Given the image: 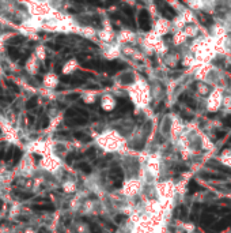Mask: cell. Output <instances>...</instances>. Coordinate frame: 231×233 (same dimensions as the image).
<instances>
[{
  "label": "cell",
  "mask_w": 231,
  "mask_h": 233,
  "mask_svg": "<svg viewBox=\"0 0 231 233\" xmlns=\"http://www.w3.org/2000/svg\"><path fill=\"white\" fill-rule=\"evenodd\" d=\"M0 132H2V131H0Z\"/></svg>",
  "instance_id": "74e56055"
},
{
  "label": "cell",
  "mask_w": 231,
  "mask_h": 233,
  "mask_svg": "<svg viewBox=\"0 0 231 233\" xmlns=\"http://www.w3.org/2000/svg\"><path fill=\"white\" fill-rule=\"evenodd\" d=\"M120 82H121L122 85H129L133 82V76H132V74H125V75H122L120 78Z\"/></svg>",
  "instance_id": "7c38bea8"
},
{
  "label": "cell",
  "mask_w": 231,
  "mask_h": 233,
  "mask_svg": "<svg viewBox=\"0 0 231 233\" xmlns=\"http://www.w3.org/2000/svg\"><path fill=\"white\" fill-rule=\"evenodd\" d=\"M78 168H79L80 170H83L84 173H90V172H91V168H90L87 164H84V162H82V164H79V165H78Z\"/></svg>",
  "instance_id": "ffe728a7"
},
{
  "label": "cell",
  "mask_w": 231,
  "mask_h": 233,
  "mask_svg": "<svg viewBox=\"0 0 231 233\" xmlns=\"http://www.w3.org/2000/svg\"><path fill=\"white\" fill-rule=\"evenodd\" d=\"M203 179H207V180H224V176H219V175H201Z\"/></svg>",
  "instance_id": "2e32d148"
},
{
  "label": "cell",
  "mask_w": 231,
  "mask_h": 233,
  "mask_svg": "<svg viewBox=\"0 0 231 233\" xmlns=\"http://www.w3.org/2000/svg\"><path fill=\"white\" fill-rule=\"evenodd\" d=\"M49 47L53 48V49H60V45H52V44H49Z\"/></svg>",
  "instance_id": "1f68e13d"
},
{
  "label": "cell",
  "mask_w": 231,
  "mask_h": 233,
  "mask_svg": "<svg viewBox=\"0 0 231 233\" xmlns=\"http://www.w3.org/2000/svg\"><path fill=\"white\" fill-rule=\"evenodd\" d=\"M180 100H181V101H184V102H186V105H188V106H191V108H193V109L196 108V102L193 101V100H191V98H188L186 96H185V94H182V96L180 97Z\"/></svg>",
  "instance_id": "4fadbf2b"
},
{
  "label": "cell",
  "mask_w": 231,
  "mask_h": 233,
  "mask_svg": "<svg viewBox=\"0 0 231 233\" xmlns=\"http://www.w3.org/2000/svg\"><path fill=\"white\" fill-rule=\"evenodd\" d=\"M215 222V215L213 214H209V213H204L203 215H201V226L204 228H208L209 225H212Z\"/></svg>",
  "instance_id": "277c9868"
},
{
  "label": "cell",
  "mask_w": 231,
  "mask_h": 233,
  "mask_svg": "<svg viewBox=\"0 0 231 233\" xmlns=\"http://www.w3.org/2000/svg\"><path fill=\"white\" fill-rule=\"evenodd\" d=\"M93 233H102V232L99 230V229H97L95 226H94V230H93Z\"/></svg>",
  "instance_id": "e575fe53"
},
{
  "label": "cell",
  "mask_w": 231,
  "mask_h": 233,
  "mask_svg": "<svg viewBox=\"0 0 231 233\" xmlns=\"http://www.w3.org/2000/svg\"><path fill=\"white\" fill-rule=\"evenodd\" d=\"M65 124H67L68 127L84 125V124H87V119H86V117H73L72 120H65Z\"/></svg>",
  "instance_id": "ba28073f"
},
{
  "label": "cell",
  "mask_w": 231,
  "mask_h": 233,
  "mask_svg": "<svg viewBox=\"0 0 231 233\" xmlns=\"http://www.w3.org/2000/svg\"><path fill=\"white\" fill-rule=\"evenodd\" d=\"M160 12H162V15L164 16V18H167V19H171L173 16L175 15V11L173 10V8L169 6L167 3H163L162 4V10H160Z\"/></svg>",
  "instance_id": "8992f818"
},
{
  "label": "cell",
  "mask_w": 231,
  "mask_h": 233,
  "mask_svg": "<svg viewBox=\"0 0 231 233\" xmlns=\"http://www.w3.org/2000/svg\"><path fill=\"white\" fill-rule=\"evenodd\" d=\"M24 41V38L22 36H16V37H14V38H11L10 41H8V44H11V45H15V44H19V42H23ZM10 45V47H11Z\"/></svg>",
  "instance_id": "e0dca14e"
},
{
  "label": "cell",
  "mask_w": 231,
  "mask_h": 233,
  "mask_svg": "<svg viewBox=\"0 0 231 233\" xmlns=\"http://www.w3.org/2000/svg\"><path fill=\"white\" fill-rule=\"evenodd\" d=\"M27 119H29V123H30V124H33V121H34V117H33L31 114H29Z\"/></svg>",
  "instance_id": "4dcf8cb0"
},
{
  "label": "cell",
  "mask_w": 231,
  "mask_h": 233,
  "mask_svg": "<svg viewBox=\"0 0 231 233\" xmlns=\"http://www.w3.org/2000/svg\"><path fill=\"white\" fill-rule=\"evenodd\" d=\"M73 158H75V154H69L68 157H67V162H68V164H71Z\"/></svg>",
  "instance_id": "f1b7e54d"
},
{
  "label": "cell",
  "mask_w": 231,
  "mask_h": 233,
  "mask_svg": "<svg viewBox=\"0 0 231 233\" xmlns=\"http://www.w3.org/2000/svg\"><path fill=\"white\" fill-rule=\"evenodd\" d=\"M14 151H15V147L14 146H11L10 149H8V151H7V154L4 155V159H6V161H10V159L14 157Z\"/></svg>",
  "instance_id": "d6986e66"
},
{
  "label": "cell",
  "mask_w": 231,
  "mask_h": 233,
  "mask_svg": "<svg viewBox=\"0 0 231 233\" xmlns=\"http://www.w3.org/2000/svg\"><path fill=\"white\" fill-rule=\"evenodd\" d=\"M199 19L201 20V23L203 25H205V26H211V22H212V18L209 15H207V14H200L199 15Z\"/></svg>",
  "instance_id": "30bf717a"
},
{
  "label": "cell",
  "mask_w": 231,
  "mask_h": 233,
  "mask_svg": "<svg viewBox=\"0 0 231 233\" xmlns=\"http://www.w3.org/2000/svg\"><path fill=\"white\" fill-rule=\"evenodd\" d=\"M115 109H117V112H121V113L128 112V110L132 109V104L128 100H120L118 98V105Z\"/></svg>",
  "instance_id": "5b68a950"
},
{
  "label": "cell",
  "mask_w": 231,
  "mask_h": 233,
  "mask_svg": "<svg viewBox=\"0 0 231 233\" xmlns=\"http://www.w3.org/2000/svg\"><path fill=\"white\" fill-rule=\"evenodd\" d=\"M226 136V131H218L216 132V138L220 139V138H224Z\"/></svg>",
  "instance_id": "484cf974"
},
{
  "label": "cell",
  "mask_w": 231,
  "mask_h": 233,
  "mask_svg": "<svg viewBox=\"0 0 231 233\" xmlns=\"http://www.w3.org/2000/svg\"><path fill=\"white\" fill-rule=\"evenodd\" d=\"M18 195H19L20 199H29L31 196V194H24V192H23V194H22V192H18Z\"/></svg>",
  "instance_id": "cb8c5ba5"
},
{
  "label": "cell",
  "mask_w": 231,
  "mask_h": 233,
  "mask_svg": "<svg viewBox=\"0 0 231 233\" xmlns=\"http://www.w3.org/2000/svg\"><path fill=\"white\" fill-rule=\"evenodd\" d=\"M230 225H231V215L226 217V218H223V219H220L219 222H216L212 226V229H213V232H215V233H219L222 230H224V229H227Z\"/></svg>",
  "instance_id": "3957f363"
},
{
  "label": "cell",
  "mask_w": 231,
  "mask_h": 233,
  "mask_svg": "<svg viewBox=\"0 0 231 233\" xmlns=\"http://www.w3.org/2000/svg\"><path fill=\"white\" fill-rule=\"evenodd\" d=\"M20 157H22V151L19 149H16L15 147V151H14V157H12V165H16V164L19 162Z\"/></svg>",
  "instance_id": "5bb4252c"
},
{
  "label": "cell",
  "mask_w": 231,
  "mask_h": 233,
  "mask_svg": "<svg viewBox=\"0 0 231 233\" xmlns=\"http://www.w3.org/2000/svg\"><path fill=\"white\" fill-rule=\"evenodd\" d=\"M2 207H3V200H0V210H2Z\"/></svg>",
  "instance_id": "d590c367"
},
{
  "label": "cell",
  "mask_w": 231,
  "mask_h": 233,
  "mask_svg": "<svg viewBox=\"0 0 231 233\" xmlns=\"http://www.w3.org/2000/svg\"><path fill=\"white\" fill-rule=\"evenodd\" d=\"M122 10H124V14H125L129 19H132V22H133V10H132L131 7H128V6H124Z\"/></svg>",
  "instance_id": "9a60e30c"
},
{
  "label": "cell",
  "mask_w": 231,
  "mask_h": 233,
  "mask_svg": "<svg viewBox=\"0 0 231 233\" xmlns=\"http://www.w3.org/2000/svg\"><path fill=\"white\" fill-rule=\"evenodd\" d=\"M35 105H37V98L33 97L26 102V109H33V108H35Z\"/></svg>",
  "instance_id": "ac0fdd59"
},
{
  "label": "cell",
  "mask_w": 231,
  "mask_h": 233,
  "mask_svg": "<svg viewBox=\"0 0 231 233\" xmlns=\"http://www.w3.org/2000/svg\"><path fill=\"white\" fill-rule=\"evenodd\" d=\"M78 96H79V94H71V96H69V98H71V100H75Z\"/></svg>",
  "instance_id": "836d02e7"
},
{
  "label": "cell",
  "mask_w": 231,
  "mask_h": 233,
  "mask_svg": "<svg viewBox=\"0 0 231 233\" xmlns=\"http://www.w3.org/2000/svg\"><path fill=\"white\" fill-rule=\"evenodd\" d=\"M31 207H33V210H37V211H53L55 210V207L51 203H35Z\"/></svg>",
  "instance_id": "52a82bcc"
},
{
  "label": "cell",
  "mask_w": 231,
  "mask_h": 233,
  "mask_svg": "<svg viewBox=\"0 0 231 233\" xmlns=\"http://www.w3.org/2000/svg\"><path fill=\"white\" fill-rule=\"evenodd\" d=\"M110 176H112V179H113V181H114V187L115 188H120V187L122 186V177H124V175H122L121 168H113V169L110 170Z\"/></svg>",
  "instance_id": "7a4b0ae2"
},
{
  "label": "cell",
  "mask_w": 231,
  "mask_h": 233,
  "mask_svg": "<svg viewBox=\"0 0 231 233\" xmlns=\"http://www.w3.org/2000/svg\"><path fill=\"white\" fill-rule=\"evenodd\" d=\"M223 124H224L226 127H231V114L224 119V120H223Z\"/></svg>",
  "instance_id": "603a6c76"
},
{
  "label": "cell",
  "mask_w": 231,
  "mask_h": 233,
  "mask_svg": "<svg viewBox=\"0 0 231 233\" xmlns=\"http://www.w3.org/2000/svg\"><path fill=\"white\" fill-rule=\"evenodd\" d=\"M124 218H125L124 215H117L115 217V221H117V222H121V221H124Z\"/></svg>",
  "instance_id": "f546056e"
},
{
  "label": "cell",
  "mask_w": 231,
  "mask_h": 233,
  "mask_svg": "<svg viewBox=\"0 0 231 233\" xmlns=\"http://www.w3.org/2000/svg\"><path fill=\"white\" fill-rule=\"evenodd\" d=\"M139 26L143 30H150L151 29V23H150V14H148L147 10H142L139 14Z\"/></svg>",
  "instance_id": "6da1fadb"
},
{
  "label": "cell",
  "mask_w": 231,
  "mask_h": 233,
  "mask_svg": "<svg viewBox=\"0 0 231 233\" xmlns=\"http://www.w3.org/2000/svg\"><path fill=\"white\" fill-rule=\"evenodd\" d=\"M181 116H182L184 119H186V120H192V119H193V116H192V114H186V113H181Z\"/></svg>",
  "instance_id": "4316f807"
},
{
  "label": "cell",
  "mask_w": 231,
  "mask_h": 233,
  "mask_svg": "<svg viewBox=\"0 0 231 233\" xmlns=\"http://www.w3.org/2000/svg\"><path fill=\"white\" fill-rule=\"evenodd\" d=\"M181 217H182V218L186 217V208H185L184 206H181Z\"/></svg>",
  "instance_id": "83f0119b"
},
{
  "label": "cell",
  "mask_w": 231,
  "mask_h": 233,
  "mask_svg": "<svg viewBox=\"0 0 231 233\" xmlns=\"http://www.w3.org/2000/svg\"><path fill=\"white\" fill-rule=\"evenodd\" d=\"M200 190H201V187L195 181V180H191V181H189V186H188V191H189V194H195V192L200 191Z\"/></svg>",
  "instance_id": "9c48e42d"
},
{
  "label": "cell",
  "mask_w": 231,
  "mask_h": 233,
  "mask_svg": "<svg viewBox=\"0 0 231 233\" xmlns=\"http://www.w3.org/2000/svg\"><path fill=\"white\" fill-rule=\"evenodd\" d=\"M7 51H8V56H10L12 60H16V59L19 57V51H18L16 48H14V47H8Z\"/></svg>",
  "instance_id": "8fae6325"
},
{
  "label": "cell",
  "mask_w": 231,
  "mask_h": 233,
  "mask_svg": "<svg viewBox=\"0 0 231 233\" xmlns=\"http://www.w3.org/2000/svg\"><path fill=\"white\" fill-rule=\"evenodd\" d=\"M87 155H91V157H93V155H94V149H90V151H87Z\"/></svg>",
  "instance_id": "d6a6232c"
},
{
  "label": "cell",
  "mask_w": 231,
  "mask_h": 233,
  "mask_svg": "<svg viewBox=\"0 0 231 233\" xmlns=\"http://www.w3.org/2000/svg\"><path fill=\"white\" fill-rule=\"evenodd\" d=\"M72 78L71 76H61V82H64V83H71Z\"/></svg>",
  "instance_id": "d4e9b609"
},
{
  "label": "cell",
  "mask_w": 231,
  "mask_h": 233,
  "mask_svg": "<svg viewBox=\"0 0 231 233\" xmlns=\"http://www.w3.org/2000/svg\"><path fill=\"white\" fill-rule=\"evenodd\" d=\"M41 120H42V124H41V127H42V128H45V127L49 125V119H48V116H42V119H41Z\"/></svg>",
  "instance_id": "7402d4cb"
},
{
  "label": "cell",
  "mask_w": 231,
  "mask_h": 233,
  "mask_svg": "<svg viewBox=\"0 0 231 233\" xmlns=\"http://www.w3.org/2000/svg\"><path fill=\"white\" fill-rule=\"evenodd\" d=\"M73 136H75L76 139H83V141H87V139H89L83 132H75V134H73Z\"/></svg>",
  "instance_id": "44dd1931"
},
{
  "label": "cell",
  "mask_w": 231,
  "mask_h": 233,
  "mask_svg": "<svg viewBox=\"0 0 231 233\" xmlns=\"http://www.w3.org/2000/svg\"><path fill=\"white\" fill-rule=\"evenodd\" d=\"M40 233H42V232H40Z\"/></svg>",
  "instance_id": "8d00e7d4"
}]
</instances>
